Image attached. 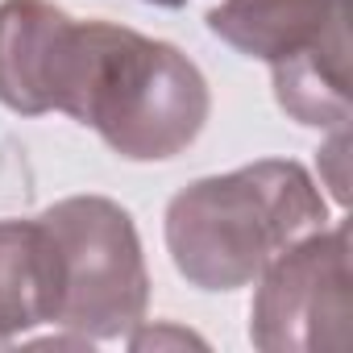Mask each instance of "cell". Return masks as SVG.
<instances>
[{"label": "cell", "mask_w": 353, "mask_h": 353, "mask_svg": "<svg viewBox=\"0 0 353 353\" xmlns=\"http://www.w3.org/2000/svg\"><path fill=\"white\" fill-rule=\"evenodd\" d=\"M250 307V345L262 353H328L349 345L353 279L349 229L324 225L287 245L258 279Z\"/></svg>", "instance_id": "277c9868"}, {"label": "cell", "mask_w": 353, "mask_h": 353, "mask_svg": "<svg viewBox=\"0 0 353 353\" xmlns=\"http://www.w3.org/2000/svg\"><path fill=\"white\" fill-rule=\"evenodd\" d=\"M279 108L303 129H349V30L332 21L312 46L270 67Z\"/></svg>", "instance_id": "ba28073f"}, {"label": "cell", "mask_w": 353, "mask_h": 353, "mask_svg": "<svg viewBox=\"0 0 353 353\" xmlns=\"http://www.w3.org/2000/svg\"><path fill=\"white\" fill-rule=\"evenodd\" d=\"M145 5H158V9H183L188 0H145Z\"/></svg>", "instance_id": "30bf717a"}, {"label": "cell", "mask_w": 353, "mask_h": 353, "mask_svg": "<svg viewBox=\"0 0 353 353\" xmlns=\"http://www.w3.org/2000/svg\"><path fill=\"white\" fill-rule=\"evenodd\" d=\"M75 21L54 0H0V104L9 112H59Z\"/></svg>", "instance_id": "5b68a950"}, {"label": "cell", "mask_w": 353, "mask_h": 353, "mask_svg": "<svg viewBox=\"0 0 353 353\" xmlns=\"http://www.w3.org/2000/svg\"><path fill=\"white\" fill-rule=\"evenodd\" d=\"M59 112L125 162H170L204 133L212 92L179 46L92 17L75 21Z\"/></svg>", "instance_id": "6da1fadb"}, {"label": "cell", "mask_w": 353, "mask_h": 353, "mask_svg": "<svg viewBox=\"0 0 353 353\" xmlns=\"http://www.w3.org/2000/svg\"><path fill=\"white\" fill-rule=\"evenodd\" d=\"M328 225V204L291 158H258L188 183L166 204V254L200 291L250 287L287 245Z\"/></svg>", "instance_id": "7a4b0ae2"}, {"label": "cell", "mask_w": 353, "mask_h": 353, "mask_svg": "<svg viewBox=\"0 0 353 353\" xmlns=\"http://www.w3.org/2000/svg\"><path fill=\"white\" fill-rule=\"evenodd\" d=\"M59 258V328L125 341L145 324L150 270L133 216L108 196H67L38 212Z\"/></svg>", "instance_id": "3957f363"}, {"label": "cell", "mask_w": 353, "mask_h": 353, "mask_svg": "<svg viewBox=\"0 0 353 353\" xmlns=\"http://www.w3.org/2000/svg\"><path fill=\"white\" fill-rule=\"evenodd\" d=\"M345 17V0H216L208 34L258 63H283L312 46L332 21Z\"/></svg>", "instance_id": "8992f818"}, {"label": "cell", "mask_w": 353, "mask_h": 353, "mask_svg": "<svg viewBox=\"0 0 353 353\" xmlns=\"http://www.w3.org/2000/svg\"><path fill=\"white\" fill-rule=\"evenodd\" d=\"M59 320V258L42 216L0 221V349Z\"/></svg>", "instance_id": "52a82bcc"}, {"label": "cell", "mask_w": 353, "mask_h": 353, "mask_svg": "<svg viewBox=\"0 0 353 353\" xmlns=\"http://www.w3.org/2000/svg\"><path fill=\"white\" fill-rule=\"evenodd\" d=\"M125 341H129V349H150V345H154V349H158V345H204L200 336H192V332H183V328H170V324H162V328H141V324H137Z\"/></svg>", "instance_id": "9c48e42d"}]
</instances>
